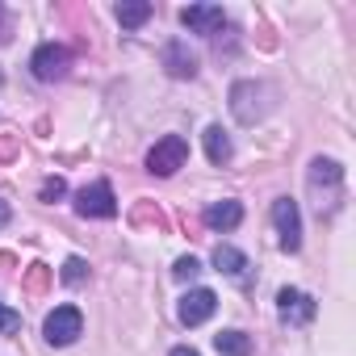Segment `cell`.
I'll use <instances>...</instances> for the list:
<instances>
[{
	"label": "cell",
	"mask_w": 356,
	"mask_h": 356,
	"mask_svg": "<svg viewBox=\"0 0 356 356\" xmlns=\"http://www.w3.org/2000/svg\"><path fill=\"white\" fill-rule=\"evenodd\" d=\"M306 189H310V197H314L318 218L335 214V210H339V202H343V168H339L335 159H323V155H318V159H310Z\"/></svg>",
	"instance_id": "cell-1"
},
{
	"label": "cell",
	"mask_w": 356,
	"mask_h": 356,
	"mask_svg": "<svg viewBox=\"0 0 356 356\" xmlns=\"http://www.w3.org/2000/svg\"><path fill=\"white\" fill-rule=\"evenodd\" d=\"M268 97H273L268 84H260V80H235L231 84V113H235V122L239 126H256L273 109Z\"/></svg>",
	"instance_id": "cell-2"
},
{
	"label": "cell",
	"mask_w": 356,
	"mask_h": 356,
	"mask_svg": "<svg viewBox=\"0 0 356 356\" xmlns=\"http://www.w3.org/2000/svg\"><path fill=\"white\" fill-rule=\"evenodd\" d=\"M189 159V143L181 134H163L151 151H147V172L151 176H172V172H181Z\"/></svg>",
	"instance_id": "cell-3"
},
{
	"label": "cell",
	"mask_w": 356,
	"mask_h": 356,
	"mask_svg": "<svg viewBox=\"0 0 356 356\" xmlns=\"http://www.w3.org/2000/svg\"><path fill=\"white\" fill-rule=\"evenodd\" d=\"M42 335H47L51 348H67V343H76L84 335V314L76 306H55L47 314V323H42Z\"/></svg>",
	"instance_id": "cell-4"
},
{
	"label": "cell",
	"mask_w": 356,
	"mask_h": 356,
	"mask_svg": "<svg viewBox=\"0 0 356 356\" xmlns=\"http://www.w3.org/2000/svg\"><path fill=\"white\" fill-rule=\"evenodd\" d=\"M67 67H72V55H67V47H59V42H42V47L34 51V59H30V72H34L42 84L63 80Z\"/></svg>",
	"instance_id": "cell-5"
},
{
	"label": "cell",
	"mask_w": 356,
	"mask_h": 356,
	"mask_svg": "<svg viewBox=\"0 0 356 356\" xmlns=\"http://www.w3.org/2000/svg\"><path fill=\"white\" fill-rule=\"evenodd\" d=\"M76 214H80V218H113V214H118V197H113L109 181L84 185V189L76 193Z\"/></svg>",
	"instance_id": "cell-6"
},
{
	"label": "cell",
	"mask_w": 356,
	"mask_h": 356,
	"mask_svg": "<svg viewBox=\"0 0 356 356\" xmlns=\"http://www.w3.org/2000/svg\"><path fill=\"white\" fill-rule=\"evenodd\" d=\"M273 227L281 235V252H298L302 248V214H298V202L277 197L273 202Z\"/></svg>",
	"instance_id": "cell-7"
},
{
	"label": "cell",
	"mask_w": 356,
	"mask_h": 356,
	"mask_svg": "<svg viewBox=\"0 0 356 356\" xmlns=\"http://www.w3.org/2000/svg\"><path fill=\"white\" fill-rule=\"evenodd\" d=\"M214 310H218V293L214 289H189L181 298V306H176V318H181L185 327H202Z\"/></svg>",
	"instance_id": "cell-8"
},
{
	"label": "cell",
	"mask_w": 356,
	"mask_h": 356,
	"mask_svg": "<svg viewBox=\"0 0 356 356\" xmlns=\"http://www.w3.org/2000/svg\"><path fill=\"white\" fill-rule=\"evenodd\" d=\"M277 310H281V323H293V327H306L314 318V298L302 293V289H281L277 293Z\"/></svg>",
	"instance_id": "cell-9"
},
{
	"label": "cell",
	"mask_w": 356,
	"mask_h": 356,
	"mask_svg": "<svg viewBox=\"0 0 356 356\" xmlns=\"http://www.w3.org/2000/svg\"><path fill=\"white\" fill-rule=\"evenodd\" d=\"M181 22H185L193 34L214 38V34L227 26V13H222V5H189V9H181Z\"/></svg>",
	"instance_id": "cell-10"
},
{
	"label": "cell",
	"mask_w": 356,
	"mask_h": 356,
	"mask_svg": "<svg viewBox=\"0 0 356 356\" xmlns=\"http://www.w3.org/2000/svg\"><path fill=\"white\" fill-rule=\"evenodd\" d=\"M163 72H168L172 80H193V76H197V59H193V51H189L181 38H172V42L163 47Z\"/></svg>",
	"instance_id": "cell-11"
},
{
	"label": "cell",
	"mask_w": 356,
	"mask_h": 356,
	"mask_svg": "<svg viewBox=\"0 0 356 356\" xmlns=\"http://www.w3.org/2000/svg\"><path fill=\"white\" fill-rule=\"evenodd\" d=\"M239 222H243V206L231 202V197H227V202H214V206L206 210V227H210V231H235Z\"/></svg>",
	"instance_id": "cell-12"
},
{
	"label": "cell",
	"mask_w": 356,
	"mask_h": 356,
	"mask_svg": "<svg viewBox=\"0 0 356 356\" xmlns=\"http://www.w3.org/2000/svg\"><path fill=\"white\" fill-rule=\"evenodd\" d=\"M206 155H210V163H231V155H235V143H231V134L222 130V126H206Z\"/></svg>",
	"instance_id": "cell-13"
},
{
	"label": "cell",
	"mask_w": 356,
	"mask_h": 356,
	"mask_svg": "<svg viewBox=\"0 0 356 356\" xmlns=\"http://www.w3.org/2000/svg\"><path fill=\"white\" fill-rule=\"evenodd\" d=\"M214 268L227 273V277H235V281H243L248 277V256L239 248H231V243H218L214 248Z\"/></svg>",
	"instance_id": "cell-14"
},
{
	"label": "cell",
	"mask_w": 356,
	"mask_h": 356,
	"mask_svg": "<svg viewBox=\"0 0 356 356\" xmlns=\"http://www.w3.org/2000/svg\"><path fill=\"white\" fill-rule=\"evenodd\" d=\"M118 22L126 30H138V26L151 22V5H147V0H122V5H118Z\"/></svg>",
	"instance_id": "cell-15"
},
{
	"label": "cell",
	"mask_w": 356,
	"mask_h": 356,
	"mask_svg": "<svg viewBox=\"0 0 356 356\" xmlns=\"http://www.w3.org/2000/svg\"><path fill=\"white\" fill-rule=\"evenodd\" d=\"M214 348H218L222 356H252V339H248L243 331H218V335H214Z\"/></svg>",
	"instance_id": "cell-16"
},
{
	"label": "cell",
	"mask_w": 356,
	"mask_h": 356,
	"mask_svg": "<svg viewBox=\"0 0 356 356\" xmlns=\"http://www.w3.org/2000/svg\"><path fill=\"white\" fill-rule=\"evenodd\" d=\"M197 273H202V264H197L193 256H181V260L172 264V277H176V281H193Z\"/></svg>",
	"instance_id": "cell-17"
},
{
	"label": "cell",
	"mask_w": 356,
	"mask_h": 356,
	"mask_svg": "<svg viewBox=\"0 0 356 356\" xmlns=\"http://www.w3.org/2000/svg\"><path fill=\"white\" fill-rule=\"evenodd\" d=\"M84 277H88V264H84L80 256H72V260L63 264V281H67V285H80Z\"/></svg>",
	"instance_id": "cell-18"
},
{
	"label": "cell",
	"mask_w": 356,
	"mask_h": 356,
	"mask_svg": "<svg viewBox=\"0 0 356 356\" xmlns=\"http://www.w3.org/2000/svg\"><path fill=\"white\" fill-rule=\"evenodd\" d=\"M13 331H22V314L0 302V335H13Z\"/></svg>",
	"instance_id": "cell-19"
},
{
	"label": "cell",
	"mask_w": 356,
	"mask_h": 356,
	"mask_svg": "<svg viewBox=\"0 0 356 356\" xmlns=\"http://www.w3.org/2000/svg\"><path fill=\"white\" fill-rule=\"evenodd\" d=\"M67 193V185H63V176H51V181L42 185V202H59Z\"/></svg>",
	"instance_id": "cell-20"
},
{
	"label": "cell",
	"mask_w": 356,
	"mask_h": 356,
	"mask_svg": "<svg viewBox=\"0 0 356 356\" xmlns=\"http://www.w3.org/2000/svg\"><path fill=\"white\" fill-rule=\"evenodd\" d=\"M9 218H13V210H9L5 202H0V231H5V227H9Z\"/></svg>",
	"instance_id": "cell-21"
},
{
	"label": "cell",
	"mask_w": 356,
	"mask_h": 356,
	"mask_svg": "<svg viewBox=\"0 0 356 356\" xmlns=\"http://www.w3.org/2000/svg\"><path fill=\"white\" fill-rule=\"evenodd\" d=\"M168 356H197V352H193V348H172Z\"/></svg>",
	"instance_id": "cell-22"
}]
</instances>
